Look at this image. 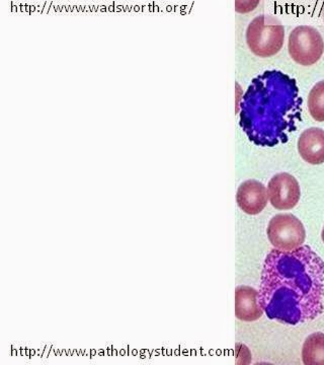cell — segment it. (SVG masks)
<instances>
[{
	"instance_id": "6da1fadb",
	"label": "cell",
	"mask_w": 324,
	"mask_h": 365,
	"mask_svg": "<svg viewBox=\"0 0 324 365\" xmlns=\"http://www.w3.org/2000/svg\"><path fill=\"white\" fill-rule=\"evenodd\" d=\"M259 302L270 319L297 326L324 311V261L309 246L294 251L273 249L266 257Z\"/></svg>"
},
{
	"instance_id": "7a4b0ae2",
	"label": "cell",
	"mask_w": 324,
	"mask_h": 365,
	"mask_svg": "<svg viewBox=\"0 0 324 365\" xmlns=\"http://www.w3.org/2000/svg\"><path fill=\"white\" fill-rule=\"evenodd\" d=\"M302 103L296 79L280 71H266L253 79L241 98L240 127L261 148L288 143L302 121Z\"/></svg>"
},
{
	"instance_id": "3957f363",
	"label": "cell",
	"mask_w": 324,
	"mask_h": 365,
	"mask_svg": "<svg viewBox=\"0 0 324 365\" xmlns=\"http://www.w3.org/2000/svg\"><path fill=\"white\" fill-rule=\"evenodd\" d=\"M246 44L256 56L270 58L281 51L284 45L285 29L279 19L259 14L247 26Z\"/></svg>"
},
{
	"instance_id": "277c9868",
	"label": "cell",
	"mask_w": 324,
	"mask_h": 365,
	"mask_svg": "<svg viewBox=\"0 0 324 365\" xmlns=\"http://www.w3.org/2000/svg\"><path fill=\"white\" fill-rule=\"evenodd\" d=\"M268 241L276 250L294 251L304 246L306 230L301 220L291 213L273 216L266 228Z\"/></svg>"
},
{
	"instance_id": "5b68a950",
	"label": "cell",
	"mask_w": 324,
	"mask_h": 365,
	"mask_svg": "<svg viewBox=\"0 0 324 365\" xmlns=\"http://www.w3.org/2000/svg\"><path fill=\"white\" fill-rule=\"evenodd\" d=\"M288 50L291 58L299 66H314L323 55V36L313 26H296L290 33Z\"/></svg>"
},
{
	"instance_id": "8992f818",
	"label": "cell",
	"mask_w": 324,
	"mask_h": 365,
	"mask_svg": "<svg viewBox=\"0 0 324 365\" xmlns=\"http://www.w3.org/2000/svg\"><path fill=\"white\" fill-rule=\"evenodd\" d=\"M268 194L273 208L291 210L299 203L301 190L296 178L288 173H280L268 182Z\"/></svg>"
},
{
	"instance_id": "52a82bcc",
	"label": "cell",
	"mask_w": 324,
	"mask_h": 365,
	"mask_svg": "<svg viewBox=\"0 0 324 365\" xmlns=\"http://www.w3.org/2000/svg\"><path fill=\"white\" fill-rule=\"evenodd\" d=\"M237 205L249 215H258L268 205V194L265 185L256 180H247L237 189Z\"/></svg>"
},
{
	"instance_id": "ba28073f",
	"label": "cell",
	"mask_w": 324,
	"mask_h": 365,
	"mask_svg": "<svg viewBox=\"0 0 324 365\" xmlns=\"http://www.w3.org/2000/svg\"><path fill=\"white\" fill-rule=\"evenodd\" d=\"M259 294L254 287H241L235 289V317L242 322H256L263 314Z\"/></svg>"
},
{
	"instance_id": "9c48e42d",
	"label": "cell",
	"mask_w": 324,
	"mask_h": 365,
	"mask_svg": "<svg viewBox=\"0 0 324 365\" xmlns=\"http://www.w3.org/2000/svg\"><path fill=\"white\" fill-rule=\"evenodd\" d=\"M298 153L300 157L309 165L324 163V130L318 127H311L302 132L299 137Z\"/></svg>"
},
{
	"instance_id": "30bf717a",
	"label": "cell",
	"mask_w": 324,
	"mask_h": 365,
	"mask_svg": "<svg viewBox=\"0 0 324 365\" xmlns=\"http://www.w3.org/2000/svg\"><path fill=\"white\" fill-rule=\"evenodd\" d=\"M302 362L305 365H324V334H311L302 347Z\"/></svg>"
},
{
	"instance_id": "8fae6325",
	"label": "cell",
	"mask_w": 324,
	"mask_h": 365,
	"mask_svg": "<svg viewBox=\"0 0 324 365\" xmlns=\"http://www.w3.org/2000/svg\"><path fill=\"white\" fill-rule=\"evenodd\" d=\"M308 111L315 121L324 122V81H318L309 93Z\"/></svg>"
},
{
	"instance_id": "7c38bea8",
	"label": "cell",
	"mask_w": 324,
	"mask_h": 365,
	"mask_svg": "<svg viewBox=\"0 0 324 365\" xmlns=\"http://www.w3.org/2000/svg\"><path fill=\"white\" fill-rule=\"evenodd\" d=\"M261 0H236L235 7L239 14H247L254 11Z\"/></svg>"
},
{
	"instance_id": "4fadbf2b",
	"label": "cell",
	"mask_w": 324,
	"mask_h": 365,
	"mask_svg": "<svg viewBox=\"0 0 324 365\" xmlns=\"http://www.w3.org/2000/svg\"><path fill=\"white\" fill-rule=\"evenodd\" d=\"M321 239H323V241L324 242V227H323V232H321Z\"/></svg>"
}]
</instances>
